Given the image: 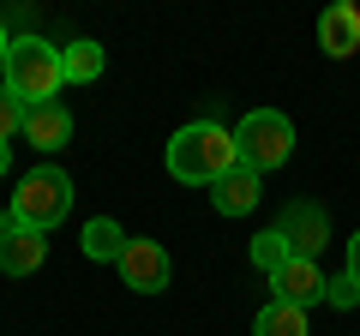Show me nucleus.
<instances>
[{
  "label": "nucleus",
  "instance_id": "nucleus-1",
  "mask_svg": "<svg viewBox=\"0 0 360 336\" xmlns=\"http://www.w3.org/2000/svg\"><path fill=\"white\" fill-rule=\"evenodd\" d=\"M229 168H240V150H234V132L222 120H193L168 138V174L180 186H217Z\"/></svg>",
  "mask_w": 360,
  "mask_h": 336
},
{
  "label": "nucleus",
  "instance_id": "nucleus-6",
  "mask_svg": "<svg viewBox=\"0 0 360 336\" xmlns=\"http://www.w3.org/2000/svg\"><path fill=\"white\" fill-rule=\"evenodd\" d=\"M276 234H283L288 246H295V259H319L324 246H330V217H324L319 205H288L283 210V222H276Z\"/></svg>",
  "mask_w": 360,
  "mask_h": 336
},
{
  "label": "nucleus",
  "instance_id": "nucleus-7",
  "mask_svg": "<svg viewBox=\"0 0 360 336\" xmlns=\"http://www.w3.org/2000/svg\"><path fill=\"white\" fill-rule=\"evenodd\" d=\"M270 288H276L270 300H288V306H300V312H307V306H319V300H324L330 276L319 271V259H288L283 271L270 276Z\"/></svg>",
  "mask_w": 360,
  "mask_h": 336
},
{
  "label": "nucleus",
  "instance_id": "nucleus-10",
  "mask_svg": "<svg viewBox=\"0 0 360 336\" xmlns=\"http://www.w3.org/2000/svg\"><path fill=\"white\" fill-rule=\"evenodd\" d=\"M66 138H72V115H66L60 103L25 108V144H37V150H60Z\"/></svg>",
  "mask_w": 360,
  "mask_h": 336
},
{
  "label": "nucleus",
  "instance_id": "nucleus-18",
  "mask_svg": "<svg viewBox=\"0 0 360 336\" xmlns=\"http://www.w3.org/2000/svg\"><path fill=\"white\" fill-rule=\"evenodd\" d=\"M348 276H354V283H360V228L348 234Z\"/></svg>",
  "mask_w": 360,
  "mask_h": 336
},
{
  "label": "nucleus",
  "instance_id": "nucleus-21",
  "mask_svg": "<svg viewBox=\"0 0 360 336\" xmlns=\"http://www.w3.org/2000/svg\"><path fill=\"white\" fill-rule=\"evenodd\" d=\"M6 222H13V210H0V234H6Z\"/></svg>",
  "mask_w": 360,
  "mask_h": 336
},
{
  "label": "nucleus",
  "instance_id": "nucleus-8",
  "mask_svg": "<svg viewBox=\"0 0 360 336\" xmlns=\"http://www.w3.org/2000/svg\"><path fill=\"white\" fill-rule=\"evenodd\" d=\"M42 259H49V234L25 228V222H6V234H0V271L30 276V271H42Z\"/></svg>",
  "mask_w": 360,
  "mask_h": 336
},
{
  "label": "nucleus",
  "instance_id": "nucleus-14",
  "mask_svg": "<svg viewBox=\"0 0 360 336\" xmlns=\"http://www.w3.org/2000/svg\"><path fill=\"white\" fill-rule=\"evenodd\" d=\"M60 66H66V84H96V78H103V42H90V37L66 42Z\"/></svg>",
  "mask_w": 360,
  "mask_h": 336
},
{
  "label": "nucleus",
  "instance_id": "nucleus-5",
  "mask_svg": "<svg viewBox=\"0 0 360 336\" xmlns=\"http://www.w3.org/2000/svg\"><path fill=\"white\" fill-rule=\"evenodd\" d=\"M168 276H174V264H168V252L156 240H127V252H120V283L132 295H162Z\"/></svg>",
  "mask_w": 360,
  "mask_h": 336
},
{
  "label": "nucleus",
  "instance_id": "nucleus-13",
  "mask_svg": "<svg viewBox=\"0 0 360 336\" xmlns=\"http://www.w3.org/2000/svg\"><path fill=\"white\" fill-rule=\"evenodd\" d=\"M252 336H312L307 330V312L288 306V300H264L252 318Z\"/></svg>",
  "mask_w": 360,
  "mask_h": 336
},
{
  "label": "nucleus",
  "instance_id": "nucleus-19",
  "mask_svg": "<svg viewBox=\"0 0 360 336\" xmlns=\"http://www.w3.org/2000/svg\"><path fill=\"white\" fill-rule=\"evenodd\" d=\"M6 54H13V37H6V25H0V66H6Z\"/></svg>",
  "mask_w": 360,
  "mask_h": 336
},
{
  "label": "nucleus",
  "instance_id": "nucleus-12",
  "mask_svg": "<svg viewBox=\"0 0 360 336\" xmlns=\"http://www.w3.org/2000/svg\"><path fill=\"white\" fill-rule=\"evenodd\" d=\"M127 240H132V234L120 228L115 217H96V222H84V259H96V264H108V259L120 264V252H127Z\"/></svg>",
  "mask_w": 360,
  "mask_h": 336
},
{
  "label": "nucleus",
  "instance_id": "nucleus-4",
  "mask_svg": "<svg viewBox=\"0 0 360 336\" xmlns=\"http://www.w3.org/2000/svg\"><path fill=\"white\" fill-rule=\"evenodd\" d=\"M72 210V181H66L54 162L30 168V174H18L13 186V222H25V228H60V217Z\"/></svg>",
  "mask_w": 360,
  "mask_h": 336
},
{
  "label": "nucleus",
  "instance_id": "nucleus-16",
  "mask_svg": "<svg viewBox=\"0 0 360 336\" xmlns=\"http://www.w3.org/2000/svg\"><path fill=\"white\" fill-rule=\"evenodd\" d=\"M13 132L25 138V103H18V96L0 84V144H13Z\"/></svg>",
  "mask_w": 360,
  "mask_h": 336
},
{
  "label": "nucleus",
  "instance_id": "nucleus-2",
  "mask_svg": "<svg viewBox=\"0 0 360 336\" xmlns=\"http://www.w3.org/2000/svg\"><path fill=\"white\" fill-rule=\"evenodd\" d=\"M6 91L18 96L25 108L37 103H60V84H66V66H60V49L42 37H13V54H6Z\"/></svg>",
  "mask_w": 360,
  "mask_h": 336
},
{
  "label": "nucleus",
  "instance_id": "nucleus-9",
  "mask_svg": "<svg viewBox=\"0 0 360 336\" xmlns=\"http://www.w3.org/2000/svg\"><path fill=\"white\" fill-rule=\"evenodd\" d=\"M319 49L330 54V60L360 54V6H348V0L324 6V18H319Z\"/></svg>",
  "mask_w": 360,
  "mask_h": 336
},
{
  "label": "nucleus",
  "instance_id": "nucleus-15",
  "mask_svg": "<svg viewBox=\"0 0 360 336\" xmlns=\"http://www.w3.org/2000/svg\"><path fill=\"white\" fill-rule=\"evenodd\" d=\"M295 259V246L283 240L276 228H264V234H252V271H264V276H276L283 264Z\"/></svg>",
  "mask_w": 360,
  "mask_h": 336
},
{
  "label": "nucleus",
  "instance_id": "nucleus-20",
  "mask_svg": "<svg viewBox=\"0 0 360 336\" xmlns=\"http://www.w3.org/2000/svg\"><path fill=\"white\" fill-rule=\"evenodd\" d=\"M6 168H13V144H0V174H6Z\"/></svg>",
  "mask_w": 360,
  "mask_h": 336
},
{
  "label": "nucleus",
  "instance_id": "nucleus-11",
  "mask_svg": "<svg viewBox=\"0 0 360 336\" xmlns=\"http://www.w3.org/2000/svg\"><path fill=\"white\" fill-rule=\"evenodd\" d=\"M258 198H264V193H258V174H252V168H229V174L210 186V205H217L222 217H246Z\"/></svg>",
  "mask_w": 360,
  "mask_h": 336
},
{
  "label": "nucleus",
  "instance_id": "nucleus-17",
  "mask_svg": "<svg viewBox=\"0 0 360 336\" xmlns=\"http://www.w3.org/2000/svg\"><path fill=\"white\" fill-rule=\"evenodd\" d=\"M324 300H330L336 312H354V306H360V283H354L348 271H342V276H330V288H324Z\"/></svg>",
  "mask_w": 360,
  "mask_h": 336
},
{
  "label": "nucleus",
  "instance_id": "nucleus-3",
  "mask_svg": "<svg viewBox=\"0 0 360 336\" xmlns=\"http://www.w3.org/2000/svg\"><path fill=\"white\" fill-rule=\"evenodd\" d=\"M234 150H240V168H252V174L288 168V156H295V120L276 115V108H252L234 127Z\"/></svg>",
  "mask_w": 360,
  "mask_h": 336
}]
</instances>
